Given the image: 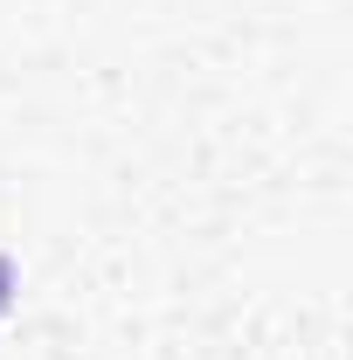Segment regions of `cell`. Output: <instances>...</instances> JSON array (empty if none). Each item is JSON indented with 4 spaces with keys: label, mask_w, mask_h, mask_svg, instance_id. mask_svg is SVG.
<instances>
[{
    "label": "cell",
    "mask_w": 353,
    "mask_h": 360,
    "mask_svg": "<svg viewBox=\"0 0 353 360\" xmlns=\"http://www.w3.org/2000/svg\"><path fill=\"white\" fill-rule=\"evenodd\" d=\"M7 291H14V270L0 264V305H7Z\"/></svg>",
    "instance_id": "6da1fadb"
}]
</instances>
